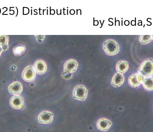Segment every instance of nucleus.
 Returning a JSON list of instances; mask_svg holds the SVG:
<instances>
[{
  "mask_svg": "<svg viewBox=\"0 0 153 132\" xmlns=\"http://www.w3.org/2000/svg\"><path fill=\"white\" fill-rule=\"evenodd\" d=\"M26 50V46L22 44H19L16 45L13 49V53L16 56L24 54Z\"/></svg>",
  "mask_w": 153,
  "mask_h": 132,
  "instance_id": "nucleus-15",
  "label": "nucleus"
},
{
  "mask_svg": "<svg viewBox=\"0 0 153 132\" xmlns=\"http://www.w3.org/2000/svg\"><path fill=\"white\" fill-rule=\"evenodd\" d=\"M144 77L139 73H135L130 75L128 78L129 85L133 88H138L142 85Z\"/></svg>",
  "mask_w": 153,
  "mask_h": 132,
  "instance_id": "nucleus-4",
  "label": "nucleus"
},
{
  "mask_svg": "<svg viewBox=\"0 0 153 132\" xmlns=\"http://www.w3.org/2000/svg\"><path fill=\"white\" fill-rule=\"evenodd\" d=\"M8 90L10 94L18 96L22 92L23 87L22 85L19 82H15L9 86Z\"/></svg>",
  "mask_w": 153,
  "mask_h": 132,
  "instance_id": "nucleus-9",
  "label": "nucleus"
},
{
  "mask_svg": "<svg viewBox=\"0 0 153 132\" xmlns=\"http://www.w3.org/2000/svg\"><path fill=\"white\" fill-rule=\"evenodd\" d=\"M103 49L107 55L114 56L120 51V45L113 39H108L104 42Z\"/></svg>",
  "mask_w": 153,
  "mask_h": 132,
  "instance_id": "nucleus-2",
  "label": "nucleus"
},
{
  "mask_svg": "<svg viewBox=\"0 0 153 132\" xmlns=\"http://www.w3.org/2000/svg\"><path fill=\"white\" fill-rule=\"evenodd\" d=\"M142 85L144 89L147 91H152L153 89V77L144 78Z\"/></svg>",
  "mask_w": 153,
  "mask_h": 132,
  "instance_id": "nucleus-14",
  "label": "nucleus"
},
{
  "mask_svg": "<svg viewBox=\"0 0 153 132\" xmlns=\"http://www.w3.org/2000/svg\"><path fill=\"white\" fill-rule=\"evenodd\" d=\"M88 90L82 85H79L74 87L73 91V98L77 100L84 101L87 98Z\"/></svg>",
  "mask_w": 153,
  "mask_h": 132,
  "instance_id": "nucleus-3",
  "label": "nucleus"
},
{
  "mask_svg": "<svg viewBox=\"0 0 153 132\" xmlns=\"http://www.w3.org/2000/svg\"><path fill=\"white\" fill-rule=\"evenodd\" d=\"M36 77V72L33 67L30 66L26 67L22 73V78L25 82H31L34 81Z\"/></svg>",
  "mask_w": 153,
  "mask_h": 132,
  "instance_id": "nucleus-5",
  "label": "nucleus"
},
{
  "mask_svg": "<svg viewBox=\"0 0 153 132\" xmlns=\"http://www.w3.org/2000/svg\"><path fill=\"white\" fill-rule=\"evenodd\" d=\"M112 125V122L106 119H100L97 122V128L102 131H108Z\"/></svg>",
  "mask_w": 153,
  "mask_h": 132,
  "instance_id": "nucleus-12",
  "label": "nucleus"
},
{
  "mask_svg": "<svg viewBox=\"0 0 153 132\" xmlns=\"http://www.w3.org/2000/svg\"><path fill=\"white\" fill-rule=\"evenodd\" d=\"M34 69L36 73L39 74H43L47 72V65L45 61L38 60L34 65Z\"/></svg>",
  "mask_w": 153,
  "mask_h": 132,
  "instance_id": "nucleus-10",
  "label": "nucleus"
},
{
  "mask_svg": "<svg viewBox=\"0 0 153 132\" xmlns=\"http://www.w3.org/2000/svg\"><path fill=\"white\" fill-rule=\"evenodd\" d=\"M78 67V62L76 60L70 59L65 62L64 65V71L73 73L76 72Z\"/></svg>",
  "mask_w": 153,
  "mask_h": 132,
  "instance_id": "nucleus-8",
  "label": "nucleus"
},
{
  "mask_svg": "<svg viewBox=\"0 0 153 132\" xmlns=\"http://www.w3.org/2000/svg\"><path fill=\"white\" fill-rule=\"evenodd\" d=\"M72 74L71 73L65 72L62 75V77L65 79H69L71 77Z\"/></svg>",
  "mask_w": 153,
  "mask_h": 132,
  "instance_id": "nucleus-18",
  "label": "nucleus"
},
{
  "mask_svg": "<svg viewBox=\"0 0 153 132\" xmlns=\"http://www.w3.org/2000/svg\"><path fill=\"white\" fill-rule=\"evenodd\" d=\"M116 68L117 73L123 74L129 70V63L125 60H120L117 63Z\"/></svg>",
  "mask_w": 153,
  "mask_h": 132,
  "instance_id": "nucleus-13",
  "label": "nucleus"
},
{
  "mask_svg": "<svg viewBox=\"0 0 153 132\" xmlns=\"http://www.w3.org/2000/svg\"><path fill=\"white\" fill-rule=\"evenodd\" d=\"M3 51V50L2 49L1 47H0V56H1V54L2 53Z\"/></svg>",
  "mask_w": 153,
  "mask_h": 132,
  "instance_id": "nucleus-19",
  "label": "nucleus"
},
{
  "mask_svg": "<svg viewBox=\"0 0 153 132\" xmlns=\"http://www.w3.org/2000/svg\"><path fill=\"white\" fill-rule=\"evenodd\" d=\"M138 73L144 78L152 77L153 63L152 59H147L141 63L138 69Z\"/></svg>",
  "mask_w": 153,
  "mask_h": 132,
  "instance_id": "nucleus-1",
  "label": "nucleus"
},
{
  "mask_svg": "<svg viewBox=\"0 0 153 132\" xmlns=\"http://www.w3.org/2000/svg\"><path fill=\"white\" fill-rule=\"evenodd\" d=\"M124 81V76L123 74L117 73L112 77L111 85L113 87L119 88L123 84Z\"/></svg>",
  "mask_w": 153,
  "mask_h": 132,
  "instance_id": "nucleus-11",
  "label": "nucleus"
},
{
  "mask_svg": "<svg viewBox=\"0 0 153 132\" xmlns=\"http://www.w3.org/2000/svg\"><path fill=\"white\" fill-rule=\"evenodd\" d=\"M9 37L7 35H0V47L4 51L8 48Z\"/></svg>",
  "mask_w": 153,
  "mask_h": 132,
  "instance_id": "nucleus-16",
  "label": "nucleus"
},
{
  "mask_svg": "<svg viewBox=\"0 0 153 132\" xmlns=\"http://www.w3.org/2000/svg\"><path fill=\"white\" fill-rule=\"evenodd\" d=\"M53 114L47 111H42L38 117L39 122L41 124H48L53 120Z\"/></svg>",
  "mask_w": 153,
  "mask_h": 132,
  "instance_id": "nucleus-6",
  "label": "nucleus"
},
{
  "mask_svg": "<svg viewBox=\"0 0 153 132\" xmlns=\"http://www.w3.org/2000/svg\"><path fill=\"white\" fill-rule=\"evenodd\" d=\"M153 40L152 35H140L139 40L142 45H146L152 42Z\"/></svg>",
  "mask_w": 153,
  "mask_h": 132,
  "instance_id": "nucleus-17",
  "label": "nucleus"
},
{
  "mask_svg": "<svg viewBox=\"0 0 153 132\" xmlns=\"http://www.w3.org/2000/svg\"><path fill=\"white\" fill-rule=\"evenodd\" d=\"M11 107L14 109H22L24 108V99L22 96H15L10 99Z\"/></svg>",
  "mask_w": 153,
  "mask_h": 132,
  "instance_id": "nucleus-7",
  "label": "nucleus"
}]
</instances>
